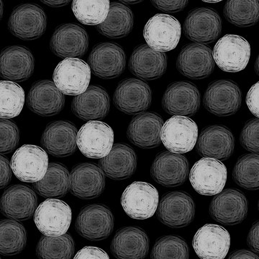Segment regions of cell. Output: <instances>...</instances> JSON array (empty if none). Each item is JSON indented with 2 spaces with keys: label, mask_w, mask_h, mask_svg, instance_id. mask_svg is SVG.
Listing matches in <instances>:
<instances>
[{
  "label": "cell",
  "mask_w": 259,
  "mask_h": 259,
  "mask_svg": "<svg viewBox=\"0 0 259 259\" xmlns=\"http://www.w3.org/2000/svg\"><path fill=\"white\" fill-rule=\"evenodd\" d=\"M34 70L32 54L26 48H6L0 56V74L5 79L23 81L31 76Z\"/></svg>",
  "instance_id": "f546056e"
},
{
  "label": "cell",
  "mask_w": 259,
  "mask_h": 259,
  "mask_svg": "<svg viewBox=\"0 0 259 259\" xmlns=\"http://www.w3.org/2000/svg\"><path fill=\"white\" fill-rule=\"evenodd\" d=\"M188 160L180 153L164 151L153 161L151 175L157 183L166 187H178L187 180Z\"/></svg>",
  "instance_id": "7402d4cb"
},
{
  "label": "cell",
  "mask_w": 259,
  "mask_h": 259,
  "mask_svg": "<svg viewBox=\"0 0 259 259\" xmlns=\"http://www.w3.org/2000/svg\"><path fill=\"white\" fill-rule=\"evenodd\" d=\"M224 16L228 22L236 26H253L258 20V1L230 0L225 5Z\"/></svg>",
  "instance_id": "d590c367"
},
{
  "label": "cell",
  "mask_w": 259,
  "mask_h": 259,
  "mask_svg": "<svg viewBox=\"0 0 259 259\" xmlns=\"http://www.w3.org/2000/svg\"><path fill=\"white\" fill-rule=\"evenodd\" d=\"M113 142L112 127L100 121H90L78 132V148L88 158L105 157L111 151Z\"/></svg>",
  "instance_id": "9c48e42d"
},
{
  "label": "cell",
  "mask_w": 259,
  "mask_h": 259,
  "mask_svg": "<svg viewBox=\"0 0 259 259\" xmlns=\"http://www.w3.org/2000/svg\"><path fill=\"white\" fill-rule=\"evenodd\" d=\"M110 7L108 0H74L72 10L80 23L88 25H99L107 18Z\"/></svg>",
  "instance_id": "f35d334b"
},
{
  "label": "cell",
  "mask_w": 259,
  "mask_h": 259,
  "mask_svg": "<svg viewBox=\"0 0 259 259\" xmlns=\"http://www.w3.org/2000/svg\"><path fill=\"white\" fill-rule=\"evenodd\" d=\"M163 121L154 112H145L136 116L128 126L127 139L138 147L148 149L157 147L161 143Z\"/></svg>",
  "instance_id": "83f0119b"
},
{
  "label": "cell",
  "mask_w": 259,
  "mask_h": 259,
  "mask_svg": "<svg viewBox=\"0 0 259 259\" xmlns=\"http://www.w3.org/2000/svg\"><path fill=\"white\" fill-rule=\"evenodd\" d=\"M148 248L147 235L138 227H127L117 231L111 244L112 254L120 259L144 258Z\"/></svg>",
  "instance_id": "f1b7e54d"
},
{
  "label": "cell",
  "mask_w": 259,
  "mask_h": 259,
  "mask_svg": "<svg viewBox=\"0 0 259 259\" xmlns=\"http://www.w3.org/2000/svg\"><path fill=\"white\" fill-rule=\"evenodd\" d=\"M255 71L257 74H258V59H257L256 63H255Z\"/></svg>",
  "instance_id": "db71d44e"
},
{
  "label": "cell",
  "mask_w": 259,
  "mask_h": 259,
  "mask_svg": "<svg viewBox=\"0 0 259 259\" xmlns=\"http://www.w3.org/2000/svg\"><path fill=\"white\" fill-rule=\"evenodd\" d=\"M93 74L104 79L120 76L125 66V54L122 48L113 42L99 44L88 59Z\"/></svg>",
  "instance_id": "2e32d148"
},
{
  "label": "cell",
  "mask_w": 259,
  "mask_h": 259,
  "mask_svg": "<svg viewBox=\"0 0 259 259\" xmlns=\"http://www.w3.org/2000/svg\"><path fill=\"white\" fill-rule=\"evenodd\" d=\"M161 139L170 152H190L197 144L198 127L188 117L174 116L163 124Z\"/></svg>",
  "instance_id": "52a82bcc"
},
{
  "label": "cell",
  "mask_w": 259,
  "mask_h": 259,
  "mask_svg": "<svg viewBox=\"0 0 259 259\" xmlns=\"http://www.w3.org/2000/svg\"><path fill=\"white\" fill-rule=\"evenodd\" d=\"M192 244L200 258L223 259L229 250L231 236L222 226L207 224L194 235Z\"/></svg>",
  "instance_id": "d6986e66"
},
{
  "label": "cell",
  "mask_w": 259,
  "mask_h": 259,
  "mask_svg": "<svg viewBox=\"0 0 259 259\" xmlns=\"http://www.w3.org/2000/svg\"><path fill=\"white\" fill-rule=\"evenodd\" d=\"M179 71L192 79H205L214 68L212 51L202 44H190L182 49L177 61Z\"/></svg>",
  "instance_id": "ffe728a7"
},
{
  "label": "cell",
  "mask_w": 259,
  "mask_h": 259,
  "mask_svg": "<svg viewBox=\"0 0 259 259\" xmlns=\"http://www.w3.org/2000/svg\"><path fill=\"white\" fill-rule=\"evenodd\" d=\"M72 218L71 207L60 199H49L37 207L34 222L37 229L48 236H59L66 233Z\"/></svg>",
  "instance_id": "ba28073f"
},
{
  "label": "cell",
  "mask_w": 259,
  "mask_h": 259,
  "mask_svg": "<svg viewBox=\"0 0 259 259\" xmlns=\"http://www.w3.org/2000/svg\"><path fill=\"white\" fill-rule=\"evenodd\" d=\"M258 231V222L257 221V222L255 223L253 226H252L251 229H250L249 232V234H248V239H247L248 246H249L253 251L256 252V253H258L259 250Z\"/></svg>",
  "instance_id": "681fc988"
},
{
  "label": "cell",
  "mask_w": 259,
  "mask_h": 259,
  "mask_svg": "<svg viewBox=\"0 0 259 259\" xmlns=\"http://www.w3.org/2000/svg\"><path fill=\"white\" fill-rule=\"evenodd\" d=\"M110 100L104 89L90 86L77 95L71 104V110L76 117L83 120H95L106 117L110 110Z\"/></svg>",
  "instance_id": "4dcf8cb0"
},
{
  "label": "cell",
  "mask_w": 259,
  "mask_h": 259,
  "mask_svg": "<svg viewBox=\"0 0 259 259\" xmlns=\"http://www.w3.org/2000/svg\"><path fill=\"white\" fill-rule=\"evenodd\" d=\"M46 5L52 8H60V7L65 6V5L69 4L70 1H42Z\"/></svg>",
  "instance_id": "816d5d0a"
},
{
  "label": "cell",
  "mask_w": 259,
  "mask_h": 259,
  "mask_svg": "<svg viewBox=\"0 0 259 259\" xmlns=\"http://www.w3.org/2000/svg\"><path fill=\"white\" fill-rule=\"evenodd\" d=\"M248 213V202L244 194L237 190H226L213 198L209 207L211 217L228 226L243 222Z\"/></svg>",
  "instance_id": "e0dca14e"
},
{
  "label": "cell",
  "mask_w": 259,
  "mask_h": 259,
  "mask_svg": "<svg viewBox=\"0 0 259 259\" xmlns=\"http://www.w3.org/2000/svg\"><path fill=\"white\" fill-rule=\"evenodd\" d=\"M74 253L73 238L67 233L59 236H42L37 245L36 254L40 258H72Z\"/></svg>",
  "instance_id": "74e56055"
},
{
  "label": "cell",
  "mask_w": 259,
  "mask_h": 259,
  "mask_svg": "<svg viewBox=\"0 0 259 259\" xmlns=\"http://www.w3.org/2000/svg\"><path fill=\"white\" fill-rule=\"evenodd\" d=\"M70 175L67 168L61 163L49 164L45 176L34 182L33 188L37 194L46 198L64 197L69 190Z\"/></svg>",
  "instance_id": "836d02e7"
},
{
  "label": "cell",
  "mask_w": 259,
  "mask_h": 259,
  "mask_svg": "<svg viewBox=\"0 0 259 259\" xmlns=\"http://www.w3.org/2000/svg\"><path fill=\"white\" fill-rule=\"evenodd\" d=\"M110 258L106 252L104 251L101 248H97V247L87 246L82 248L77 254L74 257V258Z\"/></svg>",
  "instance_id": "bcb514c9"
},
{
  "label": "cell",
  "mask_w": 259,
  "mask_h": 259,
  "mask_svg": "<svg viewBox=\"0 0 259 259\" xmlns=\"http://www.w3.org/2000/svg\"><path fill=\"white\" fill-rule=\"evenodd\" d=\"M15 176L24 182L41 180L49 168L47 153L38 146L25 145L15 151L11 159Z\"/></svg>",
  "instance_id": "277c9868"
},
{
  "label": "cell",
  "mask_w": 259,
  "mask_h": 259,
  "mask_svg": "<svg viewBox=\"0 0 259 259\" xmlns=\"http://www.w3.org/2000/svg\"><path fill=\"white\" fill-rule=\"evenodd\" d=\"M204 3H220L221 1H203Z\"/></svg>",
  "instance_id": "11a10c76"
},
{
  "label": "cell",
  "mask_w": 259,
  "mask_h": 259,
  "mask_svg": "<svg viewBox=\"0 0 259 259\" xmlns=\"http://www.w3.org/2000/svg\"><path fill=\"white\" fill-rule=\"evenodd\" d=\"M36 194L27 186L9 187L2 196L1 212L5 217L19 221H27L36 210Z\"/></svg>",
  "instance_id": "d4e9b609"
},
{
  "label": "cell",
  "mask_w": 259,
  "mask_h": 259,
  "mask_svg": "<svg viewBox=\"0 0 259 259\" xmlns=\"http://www.w3.org/2000/svg\"><path fill=\"white\" fill-rule=\"evenodd\" d=\"M200 105L197 88L190 82L180 81L170 85L162 100L163 110L175 116L190 117L195 115Z\"/></svg>",
  "instance_id": "ac0fdd59"
},
{
  "label": "cell",
  "mask_w": 259,
  "mask_h": 259,
  "mask_svg": "<svg viewBox=\"0 0 259 259\" xmlns=\"http://www.w3.org/2000/svg\"><path fill=\"white\" fill-rule=\"evenodd\" d=\"M0 93L1 118H13L20 115L25 103L23 88L13 81H1Z\"/></svg>",
  "instance_id": "ab89813d"
},
{
  "label": "cell",
  "mask_w": 259,
  "mask_h": 259,
  "mask_svg": "<svg viewBox=\"0 0 259 259\" xmlns=\"http://www.w3.org/2000/svg\"><path fill=\"white\" fill-rule=\"evenodd\" d=\"M89 46L88 33L79 25L65 24L58 27L51 37V50L59 57L77 59L86 54Z\"/></svg>",
  "instance_id": "44dd1931"
},
{
  "label": "cell",
  "mask_w": 259,
  "mask_h": 259,
  "mask_svg": "<svg viewBox=\"0 0 259 259\" xmlns=\"http://www.w3.org/2000/svg\"><path fill=\"white\" fill-rule=\"evenodd\" d=\"M187 243L178 236L160 238L151 252V258H188Z\"/></svg>",
  "instance_id": "b9f144b4"
},
{
  "label": "cell",
  "mask_w": 259,
  "mask_h": 259,
  "mask_svg": "<svg viewBox=\"0 0 259 259\" xmlns=\"http://www.w3.org/2000/svg\"><path fill=\"white\" fill-rule=\"evenodd\" d=\"M64 94L56 88L55 83L48 80L34 83L27 98L28 108L37 115H57L64 108Z\"/></svg>",
  "instance_id": "4316f807"
},
{
  "label": "cell",
  "mask_w": 259,
  "mask_h": 259,
  "mask_svg": "<svg viewBox=\"0 0 259 259\" xmlns=\"http://www.w3.org/2000/svg\"><path fill=\"white\" fill-rule=\"evenodd\" d=\"M158 207V219L170 228H184L193 221L194 202L186 192H173L165 194Z\"/></svg>",
  "instance_id": "8fae6325"
},
{
  "label": "cell",
  "mask_w": 259,
  "mask_h": 259,
  "mask_svg": "<svg viewBox=\"0 0 259 259\" xmlns=\"http://www.w3.org/2000/svg\"><path fill=\"white\" fill-rule=\"evenodd\" d=\"M152 93L147 83L131 79L120 83L114 94L116 108L127 115H137L147 110L151 104Z\"/></svg>",
  "instance_id": "9a60e30c"
},
{
  "label": "cell",
  "mask_w": 259,
  "mask_h": 259,
  "mask_svg": "<svg viewBox=\"0 0 259 259\" xmlns=\"http://www.w3.org/2000/svg\"><path fill=\"white\" fill-rule=\"evenodd\" d=\"M159 200L158 190L151 184L136 182L124 191L121 204L127 215L136 220L151 218L157 210Z\"/></svg>",
  "instance_id": "6da1fadb"
},
{
  "label": "cell",
  "mask_w": 259,
  "mask_h": 259,
  "mask_svg": "<svg viewBox=\"0 0 259 259\" xmlns=\"http://www.w3.org/2000/svg\"><path fill=\"white\" fill-rule=\"evenodd\" d=\"M182 27L176 18L169 15L157 14L148 20L144 37L153 50L164 53L175 49L180 40Z\"/></svg>",
  "instance_id": "3957f363"
},
{
  "label": "cell",
  "mask_w": 259,
  "mask_h": 259,
  "mask_svg": "<svg viewBox=\"0 0 259 259\" xmlns=\"http://www.w3.org/2000/svg\"><path fill=\"white\" fill-rule=\"evenodd\" d=\"M167 59L164 53L153 50L143 45L135 49L129 62L133 74L146 80L161 77L166 71Z\"/></svg>",
  "instance_id": "1f68e13d"
},
{
  "label": "cell",
  "mask_w": 259,
  "mask_h": 259,
  "mask_svg": "<svg viewBox=\"0 0 259 259\" xmlns=\"http://www.w3.org/2000/svg\"><path fill=\"white\" fill-rule=\"evenodd\" d=\"M228 258H234V259H245V258H258V255L253 253L252 251L247 250H238V251L235 252V253H232L228 257Z\"/></svg>",
  "instance_id": "f907efd6"
},
{
  "label": "cell",
  "mask_w": 259,
  "mask_h": 259,
  "mask_svg": "<svg viewBox=\"0 0 259 259\" xmlns=\"http://www.w3.org/2000/svg\"><path fill=\"white\" fill-rule=\"evenodd\" d=\"M234 136L224 126L214 125L204 129L197 141V151L204 158L225 161L234 150Z\"/></svg>",
  "instance_id": "484cf974"
},
{
  "label": "cell",
  "mask_w": 259,
  "mask_h": 259,
  "mask_svg": "<svg viewBox=\"0 0 259 259\" xmlns=\"http://www.w3.org/2000/svg\"><path fill=\"white\" fill-rule=\"evenodd\" d=\"M258 82L255 83L250 89L246 97V103L252 112L256 117H258Z\"/></svg>",
  "instance_id": "7dc6e473"
},
{
  "label": "cell",
  "mask_w": 259,
  "mask_h": 259,
  "mask_svg": "<svg viewBox=\"0 0 259 259\" xmlns=\"http://www.w3.org/2000/svg\"><path fill=\"white\" fill-rule=\"evenodd\" d=\"M56 88L69 96H77L89 88L91 69L79 59H66L56 66L53 76Z\"/></svg>",
  "instance_id": "5b68a950"
},
{
  "label": "cell",
  "mask_w": 259,
  "mask_h": 259,
  "mask_svg": "<svg viewBox=\"0 0 259 259\" xmlns=\"http://www.w3.org/2000/svg\"><path fill=\"white\" fill-rule=\"evenodd\" d=\"M213 59L226 72H239L246 67L250 56V46L244 37L226 35L214 46Z\"/></svg>",
  "instance_id": "7a4b0ae2"
},
{
  "label": "cell",
  "mask_w": 259,
  "mask_h": 259,
  "mask_svg": "<svg viewBox=\"0 0 259 259\" xmlns=\"http://www.w3.org/2000/svg\"><path fill=\"white\" fill-rule=\"evenodd\" d=\"M258 154L242 156L238 159L233 169V179L235 182L246 190H258Z\"/></svg>",
  "instance_id": "60d3db41"
},
{
  "label": "cell",
  "mask_w": 259,
  "mask_h": 259,
  "mask_svg": "<svg viewBox=\"0 0 259 259\" xmlns=\"http://www.w3.org/2000/svg\"><path fill=\"white\" fill-rule=\"evenodd\" d=\"M222 20L210 8H197L189 13L184 25L185 36L192 41L209 44L220 36Z\"/></svg>",
  "instance_id": "5bb4252c"
},
{
  "label": "cell",
  "mask_w": 259,
  "mask_h": 259,
  "mask_svg": "<svg viewBox=\"0 0 259 259\" xmlns=\"http://www.w3.org/2000/svg\"><path fill=\"white\" fill-rule=\"evenodd\" d=\"M41 144L56 157L71 156L77 147V129L66 121L51 122L42 134Z\"/></svg>",
  "instance_id": "cb8c5ba5"
},
{
  "label": "cell",
  "mask_w": 259,
  "mask_h": 259,
  "mask_svg": "<svg viewBox=\"0 0 259 259\" xmlns=\"http://www.w3.org/2000/svg\"><path fill=\"white\" fill-rule=\"evenodd\" d=\"M47 25V17L41 8L30 4L15 8L8 22L11 33L25 40H35L41 37Z\"/></svg>",
  "instance_id": "4fadbf2b"
},
{
  "label": "cell",
  "mask_w": 259,
  "mask_h": 259,
  "mask_svg": "<svg viewBox=\"0 0 259 259\" xmlns=\"http://www.w3.org/2000/svg\"><path fill=\"white\" fill-rule=\"evenodd\" d=\"M1 141H0V151L1 154H7L12 152L20 139V134L18 126L14 122L7 119L2 118Z\"/></svg>",
  "instance_id": "7bdbcfd3"
},
{
  "label": "cell",
  "mask_w": 259,
  "mask_h": 259,
  "mask_svg": "<svg viewBox=\"0 0 259 259\" xmlns=\"http://www.w3.org/2000/svg\"><path fill=\"white\" fill-rule=\"evenodd\" d=\"M153 6L156 7L157 9L167 13H177L184 8L188 4L187 1H151Z\"/></svg>",
  "instance_id": "f6af8a7d"
},
{
  "label": "cell",
  "mask_w": 259,
  "mask_h": 259,
  "mask_svg": "<svg viewBox=\"0 0 259 259\" xmlns=\"http://www.w3.org/2000/svg\"><path fill=\"white\" fill-rule=\"evenodd\" d=\"M258 119L248 121L241 132V144L250 152L258 153Z\"/></svg>",
  "instance_id": "ee69618b"
},
{
  "label": "cell",
  "mask_w": 259,
  "mask_h": 259,
  "mask_svg": "<svg viewBox=\"0 0 259 259\" xmlns=\"http://www.w3.org/2000/svg\"><path fill=\"white\" fill-rule=\"evenodd\" d=\"M113 214L108 207L93 204L81 209L75 223L78 233L90 241H102L111 234Z\"/></svg>",
  "instance_id": "30bf717a"
},
{
  "label": "cell",
  "mask_w": 259,
  "mask_h": 259,
  "mask_svg": "<svg viewBox=\"0 0 259 259\" xmlns=\"http://www.w3.org/2000/svg\"><path fill=\"white\" fill-rule=\"evenodd\" d=\"M9 161L4 156H1V189L5 188L11 180L12 172Z\"/></svg>",
  "instance_id": "c3c4849f"
},
{
  "label": "cell",
  "mask_w": 259,
  "mask_h": 259,
  "mask_svg": "<svg viewBox=\"0 0 259 259\" xmlns=\"http://www.w3.org/2000/svg\"><path fill=\"white\" fill-rule=\"evenodd\" d=\"M99 163L107 177L114 180H123L134 175L137 166V157L130 146L116 144Z\"/></svg>",
  "instance_id": "d6a6232c"
},
{
  "label": "cell",
  "mask_w": 259,
  "mask_h": 259,
  "mask_svg": "<svg viewBox=\"0 0 259 259\" xmlns=\"http://www.w3.org/2000/svg\"><path fill=\"white\" fill-rule=\"evenodd\" d=\"M134 27V15L125 5L113 3L110 4L107 18L97 25L100 33L110 38H121L127 36Z\"/></svg>",
  "instance_id": "e575fe53"
},
{
  "label": "cell",
  "mask_w": 259,
  "mask_h": 259,
  "mask_svg": "<svg viewBox=\"0 0 259 259\" xmlns=\"http://www.w3.org/2000/svg\"><path fill=\"white\" fill-rule=\"evenodd\" d=\"M105 187V174L97 165L81 163L70 174V192L80 199L96 198L101 195Z\"/></svg>",
  "instance_id": "603a6c76"
},
{
  "label": "cell",
  "mask_w": 259,
  "mask_h": 259,
  "mask_svg": "<svg viewBox=\"0 0 259 259\" xmlns=\"http://www.w3.org/2000/svg\"><path fill=\"white\" fill-rule=\"evenodd\" d=\"M27 233L23 225L14 221L0 223V253L2 255L18 254L26 245Z\"/></svg>",
  "instance_id": "8d00e7d4"
},
{
  "label": "cell",
  "mask_w": 259,
  "mask_h": 259,
  "mask_svg": "<svg viewBox=\"0 0 259 259\" xmlns=\"http://www.w3.org/2000/svg\"><path fill=\"white\" fill-rule=\"evenodd\" d=\"M241 93L236 83L220 80L211 83L204 97L205 108L214 115L226 117L234 115L241 105Z\"/></svg>",
  "instance_id": "7c38bea8"
},
{
  "label": "cell",
  "mask_w": 259,
  "mask_h": 259,
  "mask_svg": "<svg viewBox=\"0 0 259 259\" xmlns=\"http://www.w3.org/2000/svg\"><path fill=\"white\" fill-rule=\"evenodd\" d=\"M141 1H122V3H125V4H136V3H141Z\"/></svg>",
  "instance_id": "f5cc1de1"
},
{
  "label": "cell",
  "mask_w": 259,
  "mask_h": 259,
  "mask_svg": "<svg viewBox=\"0 0 259 259\" xmlns=\"http://www.w3.org/2000/svg\"><path fill=\"white\" fill-rule=\"evenodd\" d=\"M228 171L219 160L204 158L194 163L190 174L191 185L202 195H215L226 184Z\"/></svg>",
  "instance_id": "8992f818"
}]
</instances>
